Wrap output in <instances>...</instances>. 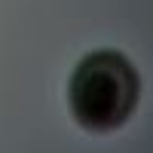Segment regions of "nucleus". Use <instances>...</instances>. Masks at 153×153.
Returning a JSON list of instances; mask_svg holds the SVG:
<instances>
[{"label": "nucleus", "instance_id": "1", "mask_svg": "<svg viewBox=\"0 0 153 153\" xmlns=\"http://www.w3.org/2000/svg\"><path fill=\"white\" fill-rule=\"evenodd\" d=\"M141 80L123 52L98 49L74 68L68 83V107L86 132H113L138 107Z\"/></svg>", "mask_w": 153, "mask_h": 153}]
</instances>
